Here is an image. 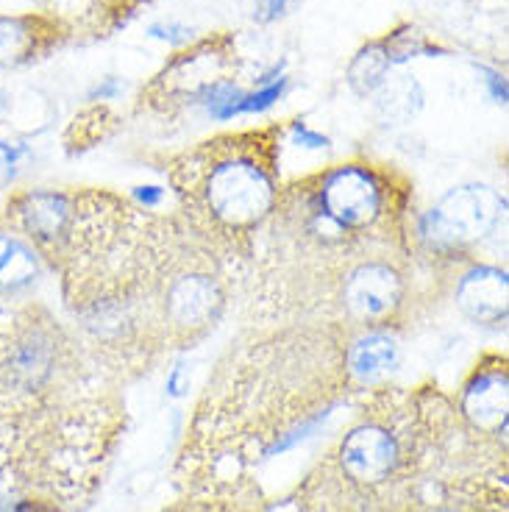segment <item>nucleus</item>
<instances>
[{"mask_svg": "<svg viewBox=\"0 0 509 512\" xmlns=\"http://www.w3.org/2000/svg\"><path fill=\"white\" fill-rule=\"evenodd\" d=\"M101 373L48 309L0 304V501L67 512L90 496L117 432Z\"/></svg>", "mask_w": 509, "mask_h": 512, "instance_id": "obj_1", "label": "nucleus"}, {"mask_svg": "<svg viewBox=\"0 0 509 512\" xmlns=\"http://www.w3.org/2000/svg\"><path fill=\"white\" fill-rule=\"evenodd\" d=\"M443 398L379 396L318 471L298 487L295 512H404L440 479H426L454 446Z\"/></svg>", "mask_w": 509, "mask_h": 512, "instance_id": "obj_2", "label": "nucleus"}, {"mask_svg": "<svg viewBox=\"0 0 509 512\" xmlns=\"http://www.w3.org/2000/svg\"><path fill=\"white\" fill-rule=\"evenodd\" d=\"M276 151L262 134L204 142L201 151L176 167L173 181L184 204L206 229L251 234L279 204Z\"/></svg>", "mask_w": 509, "mask_h": 512, "instance_id": "obj_3", "label": "nucleus"}, {"mask_svg": "<svg viewBox=\"0 0 509 512\" xmlns=\"http://www.w3.org/2000/svg\"><path fill=\"white\" fill-rule=\"evenodd\" d=\"M304 190L320 212L351 234H368L387 215V187L368 165L331 167L304 181Z\"/></svg>", "mask_w": 509, "mask_h": 512, "instance_id": "obj_4", "label": "nucleus"}, {"mask_svg": "<svg viewBox=\"0 0 509 512\" xmlns=\"http://www.w3.org/2000/svg\"><path fill=\"white\" fill-rule=\"evenodd\" d=\"M504 201L496 190L484 184H465L446 192L434 209L423 220V234L434 243V248H462L484 240L496 229Z\"/></svg>", "mask_w": 509, "mask_h": 512, "instance_id": "obj_5", "label": "nucleus"}, {"mask_svg": "<svg viewBox=\"0 0 509 512\" xmlns=\"http://www.w3.org/2000/svg\"><path fill=\"white\" fill-rule=\"evenodd\" d=\"M462 423L473 435L507 451V368L504 359L476 365L459 396Z\"/></svg>", "mask_w": 509, "mask_h": 512, "instance_id": "obj_6", "label": "nucleus"}, {"mask_svg": "<svg viewBox=\"0 0 509 512\" xmlns=\"http://www.w3.org/2000/svg\"><path fill=\"white\" fill-rule=\"evenodd\" d=\"M220 307H223V290L217 276L201 268L181 270L167 282L162 318L170 334L192 337L195 332H204L217 318Z\"/></svg>", "mask_w": 509, "mask_h": 512, "instance_id": "obj_7", "label": "nucleus"}, {"mask_svg": "<svg viewBox=\"0 0 509 512\" xmlns=\"http://www.w3.org/2000/svg\"><path fill=\"white\" fill-rule=\"evenodd\" d=\"M404 298V282L387 262L370 259L348 270L343 279V307L359 323H379L395 312Z\"/></svg>", "mask_w": 509, "mask_h": 512, "instance_id": "obj_8", "label": "nucleus"}, {"mask_svg": "<svg viewBox=\"0 0 509 512\" xmlns=\"http://www.w3.org/2000/svg\"><path fill=\"white\" fill-rule=\"evenodd\" d=\"M404 512H507V490L484 476H446Z\"/></svg>", "mask_w": 509, "mask_h": 512, "instance_id": "obj_9", "label": "nucleus"}, {"mask_svg": "<svg viewBox=\"0 0 509 512\" xmlns=\"http://www.w3.org/2000/svg\"><path fill=\"white\" fill-rule=\"evenodd\" d=\"M507 270L476 265L457 282V307L476 323H504L509 309Z\"/></svg>", "mask_w": 509, "mask_h": 512, "instance_id": "obj_10", "label": "nucleus"}, {"mask_svg": "<svg viewBox=\"0 0 509 512\" xmlns=\"http://www.w3.org/2000/svg\"><path fill=\"white\" fill-rule=\"evenodd\" d=\"M401 348L390 334L368 332L345 351V373L357 384H376L398 368Z\"/></svg>", "mask_w": 509, "mask_h": 512, "instance_id": "obj_11", "label": "nucleus"}, {"mask_svg": "<svg viewBox=\"0 0 509 512\" xmlns=\"http://www.w3.org/2000/svg\"><path fill=\"white\" fill-rule=\"evenodd\" d=\"M42 256L26 237L14 229H0V301H14V295L37 282Z\"/></svg>", "mask_w": 509, "mask_h": 512, "instance_id": "obj_12", "label": "nucleus"}, {"mask_svg": "<svg viewBox=\"0 0 509 512\" xmlns=\"http://www.w3.org/2000/svg\"><path fill=\"white\" fill-rule=\"evenodd\" d=\"M423 106V90L412 76L384 78L382 87L376 90V112L387 123H407L418 115Z\"/></svg>", "mask_w": 509, "mask_h": 512, "instance_id": "obj_13", "label": "nucleus"}, {"mask_svg": "<svg viewBox=\"0 0 509 512\" xmlns=\"http://www.w3.org/2000/svg\"><path fill=\"white\" fill-rule=\"evenodd\" d=\"M37 42L39 31L31 17H0V67L28 62Z\"/></svg>", "mask_w": 509, "mask_h": 512, "instance_id": "obj_14", "label": "nucleus"}, {"mask_svg": "<svg viewBox=\"0 0 509 512\" xmlns=\"http://www.w3.org/2000/svg\"><path fill=\"white\" fill-rule=\"evenodd\" d=\"M393 67V56L387 51L384 42H373L368 48H362L357 53V59L348 67V84L351 90L359 95H370L382 87V81Z\"/></svg>", "mask_w": 509, "mask_h": 512, "instance_id": "obj_15", "label": "nucleus"}, {"mask_svg": "<svg viewBox=\"0 0 509 512\" xmlns=\"http://www.w3.org/2000/svg\"><path fill=\"white\" fill-rule=\"evenodd\" d=\"M162 512H259L251 504H245V499L237 496H226V493H192L187 499H181L179 504L167 507Z\"/></svg>", "mask_w": 509, "mask_h": 512, "instance_id": "obj_16", "label": "nucleus"}, {"mask_svg": "<svg viewBox=\"0 0 509 512\" xmlns=\"http://www.w3.org/2000/svg\"><path fill=\"white\" fill-rule=\"evenodd\" d=\"M290 137H293V145H301V148H309V151H326L329 148V140L315 134V131H309L304 123H293Z\"/></svg>", "mask_w": 509, "mask_h": 512, "instance_id": "obj_17", "label": "nucleus"}, {"mask_svg": "<svg viewBox=\"0 0 509 512\" xmlns=\"http://www.w3.org/2000/svg\"><path fill=\"white\" fill-rule=\"evenodd\" d=\"M187 362H176L173 368H170V376H167V393L170 396H184V390H187Z\"/></svg>", "mask_w": 509, "mask_h": 512, "instance_id": "obj_18", "label": "nucleus"}, {"mask_svg": "<svg viewBox=\"0 0 509 512\" xmlns=\"http://www.w3.org/2000/svg\"><path fill=\"white\" fill-rule=\"evenodd\" d=\"M287 3L290 0H259L254 17L259 23H270V20H276V17L287 12Z\"/></svg>", "mask_w": 509, "mask_h": 512, "instance_id": "obj_19", "label": "nucleus"}, {"mask_svg": "<svg viewBox=\"0 0 509 512\" xmlns=\"http://www.w3.org/2000/svg\"><path fill=\"white\" fill-rule=\"evenodd\" d=\"M134 198H137L145 209H153V206H159L165 201V190L148 184V187H137V190H134Z\"/></svg>", "mask_w": 509, "mask_h": 512, "instance_id": "obj_20", "label": "nucleus"}, {"mask_svg": "<svg viewBox=\"0 0 509 512\" xmlns=\"http://www.w3.org/2000/svg\"><path fill=\"white\" fill-rule=\"evenodd\" d=\"M487 84H490V90H493V95H496L498 103L507 101V84H504V78L496 76V73H490V78H487Z\"/></svg>", "mask_w": 509, "mask_h": 512, "instance_id": "obj_21", "label": "nucleus"}, {"mask_svg": "<svg viewBox=\"0 0 509 512\" xmlns=\"http://www.w3.org/2000/svg\"><path fill=\"white\" fill-rule=\"evenodd\" d=\"M153 37H162V39H170V42H176V34H187V28H179V26H153L151 28Z\"/></svg>", "mask_w": 509, "mask_h": 512, "instance_id": "obj_22", "label": "nucleus"}, {"mask_svg": "<svg viewBox=\"0 0 509 512\" xmlns=\"http://www.w3.org/2000/svg\"><path fill=\"white\" fill-rule=\"evenodd\" d=\"M115 92H117V81H106V87H101L98 95H101V98H109V95H115Z\"/></svg>", "mask_w": 509, "mask_h": 512, "instance_id": "obj_23", "label": "nucleus"}]
</instances>
